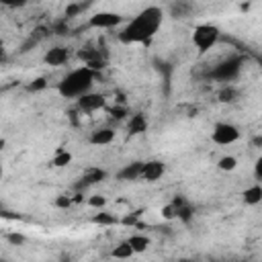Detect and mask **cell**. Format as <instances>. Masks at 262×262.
Instances as JSON below:
<instances>
[{"mask_svg":"<svg viewBox=\"0 0 262 262\" xmlns=\"http://www.w3.org/2000/svg\"><path fill=\"white\" fill-rule=\"evenodd\" d=\"M53 205H55L57 209H68V207L72 205V196H68V194H57L55 201H53Z\"/></svg>","mask_w":262,"mask_h":262,"instance_id":"4dcf8cb0","label":"cell"},{"mask_svg":"<svg viewBox=\"0 0 262 262\" xmlns=\"http://www.w3.org/2000/svg\"><path fill=\"white\" fill-rule=\"evenodd\" d=\"M160 213H162V217H164V219H174V217H176V207H174L172 203H168L166 207H162V211H160Z\"/></svg>","mask_w":262,"mask_h":262,"instance_id":"836d02e7","label":"cell"},{"mask_svg":"<svg viewBox=\"0 0 262 262\" xmlns=\"http://www.w3.org/2000/svg\"><path fill=\"white\" fill-rule=\"evenodd\" d=\"M80 12H82V4L72 2V4L66 6V10H63V18H74V16H78Z\"/></svg>","mask_w":262,"mask_h":262,"instance_id":"f1b7e54d","label":"cell"},{"mask_svg":"<svg viewBox=\"0 0 262 262\" xmlns=\"http://www.w3.org/2000/svg\"><path fill=\"white\" fill-rule=\"evenodd\" d=\"M139 215H141L139 211H137V213H131V215H125L119 223H123V225H127V227H135V225L139 223Z\"/></svg>","mask_w":262,"mask_h":262,"instance_id":"1f68e13d","label":"cell"},{"mask_svg":"<svg viewBox=\"0 0 262 262\" xmlns=\"http://www.w3.org/2000/svg\"><path fill=\"white\" fill-rule=\"evenodd\" d=\"M8 61V53H6V47L0 45V63H6Z\"/></svg>","mask_w":262,"mask_h":262,"instance_id":"f35d334b","label":"cell"},{"mask_svg":"<svg viewBox=\"0 0 262 262\" xmlns=\"http://www.w3.org/2000/svg\"><path fill=\"white\" fill-rule=\"evenodd\" d=\"M121 20H123V16L117 14V12H96L88 18V27H92V29H113Z\"/></svg>","mask_w":262,"mask_h":262,"instance_id":"ba28073f","label":"cell"},{"mask_svg":"<svg viewBox=\"0 0 262 262\" xmlns=\"http://www.w3.org/2000/svg\"><path fill=\"white\" fill-rule=\"evenodd\" d=\"M242 68H244V57L239 55H233V57H227L223 59L221 63H217L213 70H211V78L213 80H219V82H233L239 74H242Z\"/></svg>","mask_w":262,"mask_h":262,"instance_id":"3957f363","label":"cell"},{"mask_svg":"<svg viewBox=\"0 0 262 262\" xmlns=\"http://www.w3.org/2000/svg\"><path fill=\"white\" fill-rule=\"evenodd\" d=\"M242 199H244V203H246V205H258V203L262 201V186L256 182L254 186H250V188H246V190H244Z\"/></svg>","mask_w":262,"mask_h":262,"instance_id":"9a60e30c","label":"cell"},{"mask_svg":"<svg viewBox=\"0 0 262 262\" xmlns=\"http://www.w3.org/2000/svg\"><path fill=\"white\" fill-rule=\"evenodd\" d=\"M217 166H219V170H223V172H231V170L237 168V158H233V156H223Z\"/></svg>","mask_w":262,"mask_h":262,"instance_id":"cb8c5ba5","label":"cell"},{"mask_svg":"<svg viewBox=\"0 0 262 262\" xmlns=\"http://www.w3.org/2000/svg\"><path fill=\"white\" fill-rule=\"evenodd\" d=\"M2 174H4V170H2V164H0V180H2Z\"/></svg>","mask_w":262,"mask_h":262,"instance_id":"b9f144b4","label":"cell"},{"mask_svg":"<svg viewBox=\"0 0 262 262\" xmlns=\"http://www.w3.org/2000/svg\"><path fill=\"white\" fill-rule=\"evenodd\" d=\"M98 78V72H92L90 68H78L72 70L59 84H57V92L63 98H78L80 94L88 92L94 84V80Z\"/></svg>","mask_w":262,"mask_h":262,"instance_id":"7a4b0ae2","label":"cell"},{"mask_svg":"<svg viewBox=\"0 0 262 262\" xmlns=\"http://www.w3.org/2000/svg\"><path fill=\"white\" fill-rule=\"evenodd\" d=\"M239 135H242L239 129H237L235 125H231V123H217V125L213 127V133H211L213 141L219 143V145L235 143V141L239 139Z\"/></svg>","mask_w":262,"mask_h":262,"instance_id":"5b68a950","label":"cell"},{"mask_svg":"<svg viewBox=\"0 0 262 262\" xmlns=\"http://www.w3.org/2000/svg\"><path fill=\"white\" fill-rule=\"evenodd\" d=\"M86 203H88L90 207H94V209H102V207L106 205V196H102V194H92Z\"/></svg>","mask_w":262,"mask_h":262,"instance_id":"f546056e","label":"cell"},{"mask_svg":"<svg viewBox=\"0 0 262 262\" xmlns=\"http://www.w3.org/2000/svg\"><path fill=\"white\" fill-rule=\"evenodd\" d=\"M154 63H156V68L160 70V74H162L164 82H166V84H170V76H172V63L162 61V59H154Z\"/></svg>","mask_w":262,"mask_h":262,"instance_id":"603a6c76","label":"cell"},{"mask_svg":"<svg viewBox=\"0 0 262 262\" xmlns=\"http://www.w3.org/2000/svg\"><path fill=\"white\" fill-rule=\"evenodd\" d=\"M164 172H166V166L160 160H147V162H143L139 178H143L147 182H156V180H160L164 176Z\"/></svg>","mask_w":262,"mask_h":262,"instance_id":"9c48e42d","label":"cell"},{"mask_svg":"<svg viewBox=\"0 0 262 262\" xmlns=\"http://www.w3.org/2000/svg\"><path fill=\"white\" fill-rule=\"evenodd\" d=\"M51 33L53 35H70V27H68V18H59L51 25Z\"/></svg>","mask_w":262,"mask_h":262,"instance_id":"d4e9b609","label":"cell"},{"mask_svg":"<svg viewBox=\"0 0 262 262\" xmlns=\"http://www.w3.org/2000/svg\"><path fill=\"white\" fill-rule=\"evenodd\" d=\"M35 45H37V41H35L33 37H29V39H27V41L20 45V53H27V51H31Z\"/></svg>","mask_w":262,"mask_h":262,"instance_id":"8d00e7d4","label":"cell"},{"mask_svg":"<svg viewBox=\"0 0 262 262\" xmlns=\"http://www.w3.org/2000/svg\"><path fill=\"white\" fill-rule=\"evenodd\" d=\"M192 217H194V209H192V205L188 201L182 203L180 207H176V219H180L182 223H190Z\"/></svg>","mask_w":262,"mask_h":262,"instance_id":"ac0fdd59","label":"cell"},{"mask_svg":"<svg viewBox=\"0 0 262 262\" xmlns=\"http://www.w3.org/2000/svg\"><path fill=\"white\" fill-rule=\"evenodd\" d=\"M254 145H256V147H260V145H262V137H260V135H258V137H254Z\"/></svg>","mask_w":262,"mask_h":262,"instance_id":"ab89813d","label":"cell"},{"mask_svg":"<svg viewBox=\"0 0 262 262\" xmlns=\"http://www.w3.org/2000/svg\"><path fill=\"white\" fill-rule=\"evenodd\" d=\"M106 170H102V168H88L80 178H78V182L74 184V190H80V192H84L88 186H92V184H98V182H102V180H106Z\"/></svg>","mask_w":262,"mask_h":262,"instance_id":"52a82bcc","label":"cell"},{"mask_svg":"<svg viewBox=\"0 0 262 262\" xmlns=\"http://www.w3.org/2000/svg\"><path fill=\"white\" fill-rule=\"evenodd\" d=\"M145 131H147V119H145V115L143 113L131 115V119L127 123V133L129 135H141Z\"/></svg>","mask_w":262,"mask_h":262,"instance_id":"8fae6325","label":"cell"},{"mask_svg":"<svg viewBox=\"0 0 262 262\" xmlns=\"http://www.w3.org/2000/svg\"><path fill=\"white\" fill-rule=\"evenodd\" d=\"M254 176H256V182L262 180V160H256V170H254Z\"/></svg>","mask_w":262,"mask_h":262,"instance_id":"74e56055","label":"cell"},{"mask_svg":"<svg viewBox=\"0 0 262 262\" xmlns=\"http://www.w3.org/2000/svg\"><path fill=\"white\" fill-rule=\"evenodd\" d=\"M4 145H6V141H4V139H0V151L4 149Z\"/></svg>","mask_w":262,"mask_h":262,"instance_id":"60d3db41","label":"cell"},{"mask_svg":"<svg viewBox=\"0 0 262 262\" xmlns=\"http://www.w3.org/2000/svg\"><path fill=\"white\" fill-rule=\"evenodd\" d=\"M135 252H133V248L127 244V239L125 242H121L119 246H115V250H113V258H131Z\"/></svg>","mask_w":262,"mask_h":262,"instance_id":"ffe728a7","label":"cell"},{"mask_svg":"<svg viewBox=\"0 0 262 262\" xmlns=\"http://www.w3.org/2000/svg\"><path fill=\"white\" fill-rule=\"evenodd\" d=\"M127 244L133 248L135 254H141V252H145L149 248V237L147 235H141V233H135V235H131L127 239Z\"/></svg>","mask_w":262,"mask_h":262,"instance_id":"e0dca14e","label":"cell"},{"mask_svg":"<svg viewBox=\"0 0 262 262\" xmlns=\"http://www.w3.org/2000/svg\"><path fill=\"white\" fill-rule=\"evenodd\" d=\"M49 35H51V29H49V27L39 25V27H35V29H33V33H31L29 37H33L37 43H41V41H43V39H47Z\"/></svg>","mask_w":262,"mask_h":262,"instance_id":"484cf974","label":"cell"},{"mask_svg":"<svg viewBox=\"0 0 262 262\" xmlns=\"http://www.w3.org/2000/svg\"><path fill=\"white\" fill-rule=\"evenodd\" d=\"M192 6L186 2V0H176L172 6H170V16L172 18H186L190 14Z\"/></svg>","mask_w":262,"mask_h":262,"instance_id":"5bb4252c","label":"cell"},{"mask_svg":"<svg viewBox=\"0 0 262 262\" xmlns=\"http://www.w3.org/2000/svg\"><path fill=\"white\" fill-rule=\"evenodd\" d=\"M78 57H80L84 63H88V61H92V59H98V57H102V55H100V51H98V49H92V47H84V49H80V51H78Z\"/></svg>","mask_w":262,"mask_h":262,"instance_id":"7402d4cb","label":"cell"},{"mask_svg":"<svg viewBox=\"0 0 262 262\" xmlns=\"http://www.w3.org/2000/svg\"><path fill=\"white\" fill-rule=\"evenodd\" d=\"M6 239H8V244H12V246H23V244L27 242V237H25L23 233H16V231H14V233H8Z\"/></svg>","mask_w":262,"mask_h":262,"instance_id":"d6a6232c","label":"cell"},{"mask_svg":"<svg viewBox=\"0 0 262 262\" xmlns=\"http://www.w3.org/2000/svg\"><path fill=\"white\" fill-rule=\"evenodd\" d=\"M106 104V98H104V94H100V92H84V94H80L78 96V102H76V108L80 111V113H94V111H98V108H102Z\"/></svg>","mask_w":262,"mask_h":262,"instance_id":"8992f818","label":"cell"},{"mask_svg":"<svg viewBox=\"0 0 262 262\" xmlns=\"http://www.w3.org/2000/svg\"><path fill=\"white\" fill-rule=\"evenodd\" d=\"M141 168H143V162H131V164H127L125 168H121L119 172H117V178L119 180H137L139 176H141Z\"/></svg>","mask_w":262,"mask_h":262,"instance_id":"4fadbf2b","label":"cell"},{"mask_svg":"<svg viewBox=\"0 0 262 262\" xmlns=\"http://www.w3.org/2000/svg\"><path fill=\"white\" fill-rule=\"evenodd\" d=\"M45 88H47V78H45V76L35 78V80L27 86V90H29V92H39V90H45Z\"/></svg>","mask_w":262,"mask_h":262,"instance_id":"83f0119b","label":"cell"},{"mask_svg":"<svg viewBox=\"0 0 262 262\" xmlns=\"http://www.w3.org/2000/svg\"><path fill=\"white\" fill-rule=\"evenodd\" d=\"M92 223H98V225H117L119 219H117V215H113V213L100 211V213H96V215L92 217Z\"/></svg>","mask_w":262,"mask_h":262,"instance_id":"d6986e66","label":"cell"},{"mask_svg":"<svg viewBox=\"0 0 262 262\" xmlns=\"http://www.w3.org/2000/svg\"><path fill=\"white\" fill-rule=\"evenodd\" d=\"M0 217H2V219H8V221L23 219V215H18V213H14V211H8V209H2V207H0Z\"/></svg>","mask_w":262,"mask_h":262,"instance_id":"e575fe53","label":"cell"},{"mask_svg":"<svg viewBox=\"0 0 262 262\" xmlns=\"http://www.w3.org/2000/svg\"><path fill=\"white\" fill-rule=\"evenodd\" d=\"M0 4H4L8 8H23L29 4V0H0Z\"/></svg>","mask_w":262,"mask_h":262,"instance_id":"d590c367","label":"cell"},{"mask_svg":"<svg viewBox=\"0 0 262 262\" xmlns=\"http://www.w3.org/2000/svg\"><path fill=\"white\" fill-rule=\"evenodd\" d=\"M70 162H72V154H70V151H66V149H57L55 158L51 160V164H53L55 168H63V166H68Z\"/></svg>","mask_w":262,"mask_h":262,"instance_id":"44dd1931","label":"cell"},{"mask_svg":"<svg viewBox=\"0 0 262 262\" xmlns=\"http://www.w3.org/2000/svg\"><path fill=\"white\" fill-rule=\"evenodd\" d=\"M239 98V90L235 86H223L219 92H217V100L223 102V104H229V102H235Z\"/></svg>","mask_w":262,"mask_h":262,"instance_id":"2e32d148","label":"cell"},{"mask_svg":"<svg viewBox=\"0 0 262 262\" xmlns=\"http://www.w3.org/2000/svg\"><path fill=\"white\" fill-rule=\"evenodd\" d=\"M219 37H221V31L215 25H199L192 31V43L199 53H207L219 41Z\"/></svg>","mask_w":262,"mask_h":262,"instance_id":"277c9868","label":"cell"},{"mask_svg":"<svg viewBox=\"0 0 262 262\" xmlns=\"http://www.w3.org/2000/svg\"><path fill=\"white\" fill-rule=\"evenodd\" d=\"M108 115H111V119H115V121H123V119L129 115V111H127L125 104H115L113 108H108Z\"/></svg>","mask_w":262,"mask_h":262,"instance_id":"4316f807","label":"cell"},{"mask_svg":"<svg viewBox=\"0 0 262 262\" xmlns=\"http://www.w3.org/2000/svg\"><path fill=\"white\" fill-rule=\"evenodd\" d=\"M164 20V12L160 6H147L143 8L131 23H127V27L119 33V41L125 45H133V43H149V39L158 33V29L162 27Z\"/></svg>","mask_w":262,"mask_h":262,"instance_id":"6da1fadb","label":"cell"},{"mask_svg":"<svg viewBox=\"0 0 262 262\" xmlns=\"http://www.w3.org/2000/svg\"><path fill=\"white\" fill-rule=\"evenodd\" d=\"M113 139H115V129H111V127L96 129L90 135V143L92 145H108V143H113Z\"/></svg>","mask_w":262,"mask_h":262,"instance_id":"7c38bea8","label":"cell"},{"mask_svg":"<svg viewBox=\"0 0 262 262\" xmlns=\"http://www.w3.org/2000/svg\"><path fill=\"white\" fill-rule=\"evenodd\" d=\"M68 59H70V49H68V47H61V45L51 47V49L43 55V61H45L47 66H63Z\"/></svg>","mask_w":262,"mask_h":262,"instance_id":"30bf717a","label":"cell"}]
</instances>
